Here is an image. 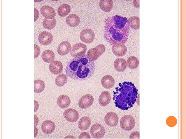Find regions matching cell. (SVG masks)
I'll use <instances>...</instances> for the list:
<instances>
[{"label":"cell","instance_id":"1","mask_svg":"<svg viewBox=\"0 0 186 139\" xmlns=\"http://www.w3.org/2000/svg\"><path fill=\"white\" fill-rule=\"evenodd\" d=\"M103 38L111 45L125 44L128 38L130 24L126 17L117 15L109 17L105 21Z\"/></svg>","mask_w":186,"mask_h":139},{"label":"cell","instance_id":"2","mask_svg":"<svg viewBox=\"0 0 186 139\" xmlns=\"http://www.w3.org/2000/svg\"><path fill=\"white\" fill-rule=\"evenodd\" d=\"M95 65L94 61L86 54L71 60L65 69L67 75L70 78L78 81H84L93 75Z\"/></svg>","mask_w":186,"mask_h":139},{"label":"cell","instance_id":"3","mask_svg":"<svg viewBox=\"0 0 186 139\" xmlns=\"http://www.w3.org/2000/svg\"><path fill=\"white\" fill-rule=\"evenodd\" d=\"M138 91L131 82L119 83L115 91H113V99L115 106L123 110L132 107L138 98Z\"/></svg>","mask_w":186,"mask_h":139},{"label":"cell","instance_id":"4","mask_svg":"<svg viewBox=\"0 0 186 139\" xmlns=\"http://www.w3.org/2000/svg\"><path fill=\"white\" fill-rule=\"evenodd\" d=\"M135 125V119L131 115H124L120 119V126L123 130L130 131L134 127Z\"/></svg>","mask_w":186,"mask_h":139},{"label":"cell","instance_id":"5","mask_svg":"<svg viewBox=\"0 0 186 139\" xmlns=\"http://www.w3.org/2000/svg\"><path fill=\"white\" fill-rule=\"evenodd\" d=\"M105 47L102 44H100L95 47L89 49L87 53L89 58L93 61L96 60L104 52Z\"/></svg>","mask_w":186,"mask_h":139},{"label":"cell","instance_id":"6","mask_svg":"<svg viewBox=\"0 0 186 139\" xmlns=\"http://www.w3.org/2000/svg\"><path fill=\"white\" fill-rule=\"evenodd\" d=\"M87 46L83 43H79L74 45L70 51V54L73 57H77L85 54Z\"/></svg>","mask_w":186,"mask_h":139},{"label":"cell","instance_id":"7","mask_svg":"<svg viewBox=\"0 0 186 139\" xmlns=\"http://www.w3.org/2000/svg\"><path fill=\"white\" fill-rule=\"evenodd\" d=\"M105 130L104 126L99 123L94 124L90 129V133L94 138H101L104 136L105 133Z\"/></svg>","mask_w":186,"mask_h":139},{"label":"cell","instance_id":"8","mask_svg":"<svg viewBox=\"0 0 186 139\" xmlns=\"http://www.w3.org/2000/svg\"><path fill=\"white\" fill-rule=\"evenodd\" d=\"M80 36L82 41L87 44H90L94 40L95 34L91 29L85 28L81 31Z\"/></svg>","mask_w":186,"mask_h":139},{"label":"cell","instance_id":"9","mask_svg":"<svg viewBox=\"0 0 186 139\" xmlns=\"http://www.w3.org/2000/svg\"><path fill=\"white\" fill-rule=\"evenodd\" d=\"M94 101L93 97L90 94H87L83 95L80 98L78 102V105L80 108L83 109H86L91 106Z\"/></svg>","mask_w":186,"mask_h":139},{"label":"cell","instance_id":"10","mask_svg":"<svg viewBox=\"0 0 186 139\" xmlns=\"http://www.w3.org/2000/svg\"><path fill=\"white\" fill-rule=\"evenodd\" d=\"M63 115L67 121L71 122H76L79 117L78 112L75 109L71 108L66 110L64 112Z\"/></svg>","mask_w":186,"mask_h":139},{"label":"cell","instance_id":"11","mask_svg":"<svg viewBox=\"0 0 186 139\" xmlns=\"http://www.w3.org/2000/svg\"><path fill=\"white\" fill-rule=\"evenodd\" d=\"M118 117L117 115L113 112L108 113L104 117V121L106 124L108 126L114 127L116 126L118 122Z\"/></svg>","mask_w":186,"mask_h":139},{"label":"cell","instance_id":"12","mask_svg":"<svg viewBox=\"0 0 186 139\" xmlns=\"http://www.w3.org/2000/svg\"><path fill=\"white\" fill-rule=\"evenodd\" d=\"M112 50L115 55L117 56H123L126 54L127 49L124 44L117 42L112 46Z\"/></svg>","mask_w":186,"mask_h":139},{"label":"cell","instance_id":"13","mask_svg":"<svg viewBox=\"0 0 186 139\" xmlns=\"http://www.w3.org/2000/svg\"><path fill=\"white\" fill-rule=\"evenodd\" d=\"M53 36L49 32L43 31L40 33L38 37L39 42L44 45H48L52 42L53 40Z\"/></svg>","mask_w":186,"mask_h":139},{"label":"cell","instance_id":"14","mask_svg":"<svg viewBox=\"0 0 186 139\" xmlns=\"http://www.w3.org/2000/svg\"><path fill=\"white\" fill-rule=\"evenodd\" d=\"M40 10L41 14L45 18L52 19L54 18L56 15L55 9L48 6H42Z\"/></svg>","mask_w":186,"mask_h":139},{"label":"cell","instance_id":"15","mask_svg":"<svg viewBox=\"0 0 186 139\" xmlns=\"http://www.w3.org/2000/svg\"><path fill=\"white\" fill-rule=\"evenodd\" d=\"M41 128L42 131L44 133L50 134L54 131L55 129V125L52 121L47 120L42 123Z\"/></svg>","mask_w":186,"mask_h":139},{"label":"cell","instance_id":"16","mask_svg":"<svg viewBox=\"0 0 186 139\" xmlns=\"http://www.w3.org/2000/svg\"><path fill=\"white\" fill-rule=\"evenodd\" d=\"M49 69L52 74L57 75L62 72L63 70V65L60 61L55 60L50 63Z\"/></svg>","mask_w":186,"mask_h":139},{"label":"cell","instance_id":"17","mask_svg":"<svg viewBox=\"0 0 186 139\" xmlns=\"http://www.w3.org/2000/svg\"><path fill=\"white\" fill-rule=\"evenodd\" d=\"M71 47V44L69 42L64 41L61 42L58 45L57 51L59 55L64 56L69 53Z\"/></svg>","mask_w":186,"mask_h":139},{"label":"cell","instance_id":"18","mask_svg":"<svg viewBox=\"0 0 186 139\" xmlns=\"http://www.w3.org/2000/svg\"><path fill=\"white\" fill-rule=\"evenodd\" d=\"M101 84L106 89L112 88L115 84V79L111 75H106L101 79Z\"/></svg>","mask_w":186,"mask_h":139},{"label":"cell","instance_id":"19","mask_svg":"<svg viewBox=\"0 0 186 139\" xmlns=\"http://www.w3.org/2000/svg\"><path fill=\"white\" fill-rule=\"evenodd\" d=\"M110 100L111 96L109 92L107 91H104L99 96V102L100 106H105L108 104Z\"/></svg>","mask_w":186,"mask_h":139},{"label":"cell","instance_id":"20","mask_svg":"<svg viewBox=\"0 0 186 139\" xmlns=\"http://www.w3.org/2000/svg\"><path fill=\"white\" fill-rule=\"evenodd\" d=\"M58 106L60 108L64 109L68 107L71 103V100L68 96L65 95L60 96L57 100Z\"/></svg>","mask_w":186,"mask_h":139},{"label":"cell","instance_id":"21","mask_svg":"<svg viewBox=\"0 0 186 139\" xmlns=\"http://www.w3.org/2000/svg\"><path fill=\"white\" fill-rule=\"evenodd\" d=\"M114 66L116 70L120 72H123L126 69V62L123 58H117L115 60L114 63Z\"/></svg>","mask_w":186,"mask_h":139},{"label":"cell","instance_id":"22","mask_svg":"<svg viewBox=\"0 0 186 139\" xmlns=\"http://www.w3.org/2000/svg\"><path fill=\"white\" fill-rule=\"evenodd\" d=\"M66 22L69 26L75 27L79 24L80 20L79 17L77 15L71 14L66 17Z\"/></svg>","mask_w":186,"mask_h":139},{"label":"cell","instance_id":"23","mask_svg":"<svg viewBox=\"0 0 186 139\" xmlns=\"http://www.w3.org/2000/svg\"><path fill=\"white\" fill-rule=\"evenodd\" d=\"M91 123L90 118L85 116L81 118L79 121L78 126L79 129L82 131L86 130L90 127Z\"/></svg>","mask_w":186,"mask_h":139},{"label":"cell","instance_id":"24","mask_svg":"<svg viewBox=\"0 0 186 139\" xmlns=\"http://www.w3.org/2000/svg\"><path fill=\"white\" fill-rule=\"evenodd\" d=\"M99 6L104 12H108L112 9L113 3L112 0H101L100 1Z\"/></svg>","mask_w":186,"mask_h":139},{"label":"cell","instance_id":"25","mask_svg":"<svg viewBox=\"0 0 186 139\" xmlns=\"http://www.w3.org/2000/svg\"><path fill=\"white\" fill-rule=\"evenodd\" d=\"M41 57L44 62L49 63L53 61L55 58V55L52 51L48 49L44 51L42 53Z\"/></svg>","mask_w":186,"mask_h":139},{"label":"cell","instance_id":"26","mask_svg":"<svg viewBox=\"0 0 186 139\" xmlns=\"http://www.w3.org/2000/svg\"><path fill=\"white\" fill-rule=\"evenodd\" d=\"M71 11V7L68 4H64L60 5L57 10V13L60 16L64 17L68 15Z\"/></svg>","mask_w":186,"mask_h":139},{"label":"cell","instance_id":"27","mask_svg":"<svg viewBox=\"0 0 186 139\" xmlns=\"http://www.w3.org/2000/svg\"><path fill=\"white\" fill-rule=\"evenodd\" d=\"M127 66L130 69H135L138 66L139 61L138 59L135 56L129 57L127 60Z\"/></svg>","mask_w":186,"mask_h":139},{"label":"cell","instance_id":"28","mask_svg":"<svg viewBox=\"0 0 186 139\" xmlns=\"http://www.w3.org/2000/svg\"><path fill=\"white\" fill-rule=\"evenodd\" d=\"M56 24V21L55 18L48 19L45 18L43 22V25L45 28L51 30L53 29Z\"/></svg>","mask_w":186,"mask_h":139},{"label":"cell","instance_id":"29","mask_svg":"<svg viewBox=\"0 0 186 139\" xmlns=\"http://www.w3.org/2000/svg\"><path fill=\"white\" fill-rule=\"evenodd\" d=\"M45 84L43 81L40 79L36 80L34 81V92L39 93L45 89Z\"/></svg>","mask_w":186,"mask_h":139},{"label":"cell","instance_id":"30","mask_svg":"<svg viewBox=\"0 0 186 139\" xmlns=\"http://www.w3.org/2000/svg\"><path fill=\"white\" fill-rule=\"evenodd\" d=\"M130 24V27L134 30H138L139 28V18L136 16L130 17L128 20Z\"/></svg>","mask_w":186,"mask_h":139},{"label":"cell","instance_id":"31","mask_svg":"<svg viewBox=\"0 0 186 139\" xmlns=\"http://www.w3.org/2000/svg\"><path fill=\"white\" fill-rule=\"evenodd\" d=\"M67 77L64 74L62 73L57 76L55 80L56 85L59 87L64 85L67 82Z\"/></svg>","mask_w":186,"mask_h":139},{"label":"cell","instance_id":"32","mask_svg":"<svg viewBox=\"0 0 186 139\" xmlns=\"http://www.w3.org/2000/svg\"><path fill=\"white\" fill-rule=\"evenodd\" d=\"M166 123L169 126L173 127L175 126L177 124V120L174 117L170 116L167 118L166 120Z\"/></svg>","mask_w":186,"mask_h":139},{"label":"cell","instance_id":"33","mask_svg":"<svg viewBox=\"0 0 186 139\" xmlns=\"http://www.w3.org/2000/svg\"><path fill=\"white\" fill-rule=\"evenodd\" d=\"M34 58L38 57L40 53V49L39 47L34 44Z\"/></svg>","mask_w":186,"mask_h":139},{"label":"cell","instance_id":"34","mask_svg":"<svg viewBox=\"0 0 186 139\" xmlns=\"http://www.w3.org/2000/svg\"><path fill=\"white\" fill-rule=\"evenodd\" d=\"M79 138H91V137L89 134L86 132H83L81 133L80 135Z\"/></svg>","mask_w":186,"mask_h":139},{"label":"cell","instance_id":"35","mask_svg":"<svg viewBox=\"0 0 186 139\" xmlns=\"http://www.w3.org/2000/svg\"><path fill=\"white\" fill-rule=\"evenodd\" d=\"M130 138H139V133L138 131H135L132 133L130 135Z\"/></svg>","mask_w":186,"mask_h":139}]
</instances>
